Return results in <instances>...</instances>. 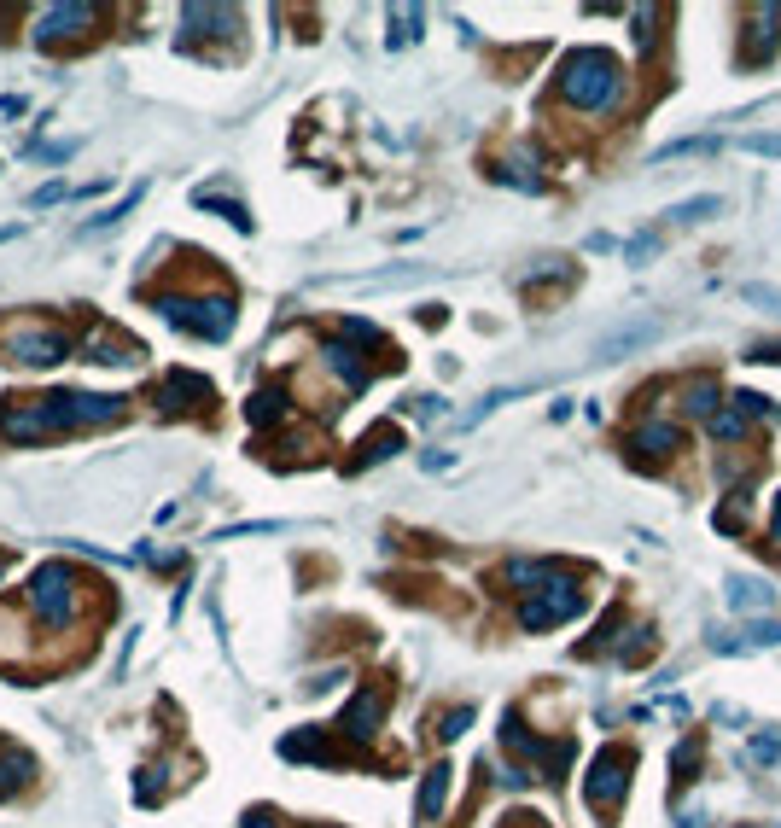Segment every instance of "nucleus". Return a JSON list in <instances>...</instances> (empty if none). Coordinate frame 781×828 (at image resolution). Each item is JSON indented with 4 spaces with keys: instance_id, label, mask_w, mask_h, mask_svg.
I'll return each mask as SVG.
<instances>
[{
    "instance_id": "nucleus-19",
    "label": "nucleus",
    "mask_w": 781,
    "mask_h": 828,
    "mask_svg": "<svg viewBox=\"0 0 781 828\" xmlns=\"http://www.w3.org/2000/svg\"><path fill=\"white\" fill-rule=\"evenodd\" d=\"M321 356H327V368H333V374H339L350 391H362V385H368V362H362V350H356V345L333 339V345L321 350Z\"/></svg>"
},
{
    "instance_id": "nucleus-15",
    "label": "nucleus",
    "mask_w": 781,
    "mask_h": 828,
    "mask_svg": "<svg viewBox=\"0 0 781 828\" xmlns=\"http://www.w3.org/2000/svg\"><path fill=\"white\" fill-rule=\"evenodd\" d=\"M723 595H729L735 613H770V601H776V589L764 584V578H752V572H729L723 578Z\"/></svg>"
},
{
    "instance_id": "nucleus-22",
    "label": "nucleus",
    "mask_w": 781,
    "mask_h": 828,
    "mask_svg": "<svg viewBox=\"0 0 781 828\" xmlns=\"http://www.w3.org/2000/svg\"><path fill=\"white\" fill-rule=\"evenodd\" d=\"M245 420H251V426H274V420H286V391H257V397H251V403H245Z\"/></svg>"
},
{
    "instance_id": "nucleus-28",
    "label": "nucleus",
    "mask_w": 781,
    "mask_h": 828,
    "mask_svg": "<svg viewBox=\"0 0 781 828\" xmlns=\"http://www.w3.org/2000/svg\"><path fill=\"white\" fill-rule=\"evenodd\" d=\"M717 210H723V199H717V193H700V199H682V205H671L665 216H671V222H706V216H717Z\"/></svg>"
},
{
    "instance_id": "nucleus-35",
    "label": "nucleus",
    "mask_w": 781,
    "mask_h": 828,
    "mask_svg": "<svg viewBox=\"0 0 781 828\" xmlns=\"http://www.w3.org/2000/svg\"><path fill=\"white\" fill-rule=\"evenodd\" d=\"M467 729H473V706H455V712H443L438 735H443V741H455V735H467Z\"/></svg>"
},
{
    "instance_id": "nucleus-43",
    "label": "nucleus",
    "mask_w": 781,
    "mask_h": 828,
    "mask_svg": "<svg viewBox=\"0 0 781 828\" xmlns=\"http://www.w3.org/2000/svg\"><path fill=\"white\" fill-rule=\"evenodd\" d=\"M414 414H426V420H432V414H443V397H414Z\"/></svg>"
},
{
    "instance_id": "nucleus-42",
    "label": "nucleus",
    "mask_w": 781,
    "mask_h": 828,
    "mask_svg": "<svg viewBox=\"0 0 781 828\" xmlns=\"http://www.w3.org/2000/svg\"><path fill=\"white\" fill-rule=\"evenodd\" d=\"M245 828H274V811H269V805H257V811H245Z\"/></svg>"
},
{
    "instance_id": "nucleus-39",
    "label": "nucleus",
    "mask_w": 781,
    "mask_h": 828,
    "mask_svg": "<svg viewBox=\"0 0 781 828\" xmlns=\"http://www.w3.org/2000/svg\"><path fill=\"white\" fill-rule=\"evenodd\" d=\"M566 275H572V269H566L560 257H543V263H537V269H531L525 280H566Z\"/></svg>"
},
{
    "instance_id": "nucleus-3",
    "label": "nucleus",
    "mask_w": 781,
    "mask_h": 828,
    "mask_svg": "<svg viewBox=\"0 0 781 828\" xmlns=\"http://www.w3.org/2000/svg\"><path fill=\"white\" fill-rule=\"evenodd\" d=\"M170 327H187V333H204V339H228L234 333V298L216 292V298H152Z\"/></svg>"
},
{
    "instance_id": "nucleus-24",
    "label": "nucleus",
    "mask_w": 781,
    "mask_h": 828,
    "mask_svg": "<svg viewBox=\"0 0 781 828\" xmlns=\"http://www.w3.org/2000/svg\"><path fill=\"white\" fill-rule=\"evenodd\" d=\"M706 426H712L717 444H741V438H747V414L735 409V403H723V409H717L712 420H706Z\"/></svg>"
},
{
    "instance_id": "nucleus-21",
    "label": "nucleus",
    "mask_w": 781,
    "mask_h": 828,
    "mask_svg": "<svg viewBox=\"0 0 781 828\" xmlns=\"http://www.w3.org/2000/svg\"><path fill=\"white\" fill-rule=\"evenodd\" d=\"M140 350L123 339V333H111V327H94L88 333V362H135Z\"/></svg>"
},
{
    "instance_id": "nucleus-1",
    "label": "nucleus",
    "mask_w": 781,
    "mask_h": 828,
    "mask_svg": "<svg viewBox=\"0 0 781 828\" xmlns=\"http://www.w3.org/2000/svg\"><path fill=\"white\" fill-rule=\"evenodd\" d=\"M618 59H612L607 47H578V53H566V65H560V94L583 111H601V105L618 100Z\"/></svg>"
},
{
    "instance_id": "nucleus-2",
    "label": "nucleus",
    "mask_w": 781,
    "mask_h": 828,
    "mask_svg": "<svg viewBox=\"0 0 781 828\" xmlns=\"http://www.w3.org/2000/svg\"><path fill=\"white\" fill-rule=\"evenodd\" d=\"M76 589H82V578L70 572L65 560H47V566L30 578L35 619L47 624V630H70V619H76Z\"/></svg>"
},
{
    "instance_id": "nucleus-30",
    "label": "nucleus",
    "mask_w": 781,
    "mask_h": 828,
    "mask_svg": "<svg viewBox=\"0 0 781 828\" xmlns=\"http://www.w3.org/2000/svg\"><path fill=\"white\" fill-rule=\"evenodd\" d=\"M0 776H6V788H24V782L35 776V759L30 753H6V759H0Z\"/></svg>"
},
{
    "instance_id": "nucleus-12",
    "label": "nucleus",
    "mask_w": 781,
    "mask_h": 828,
    "mask_svg": "<svg viewBox=\"0 0 781 828\" xmlns=\"http://www.w3.org/2000/svg\"><path fill=\"white\" fill-rule=\"evenodd\" d=\"M158 397V409L164 414H181V409H199V403H210V380H199V374H164V385L152 391Z\"/></svg>"
},
{
    "instance_id": "nucleus-9",
    "label": "nucleus",
    "mask_w": 781,
    "mask_h": 828,
    "mask_svg": "<svg viewBox=\"0 0 781 828\" xmlns=\"http://www.w3.org/2000/svg\"><path fill=\"white\" fill-rule=\"evenodd\" d=\"M59 397V414H65V426H111L117 414H123V397H111V391H53Z\"/></svg>"
},
{
    "instance_id": "nucleus-37",
    "label": "nucleus",
    "mask_w": 781,
    "mask_h": 828,
    "mask_svg": "<svg viewBox=\"0 0 781 828\" xmlns=\"http://www.w3.org/2000/svg\"><path fill=\"white\" fill-rule=\"evenodd\" d=\"M741 146L758 158H781V135H741Z\"/></svg>"
},
{
    "instance_id": "nucleus-41",
    "label": "nucleus",
    "mask_w": 781,
    "mask_h": 828,
    "mask_svg": "<svg viewBox=\"0 0 781 828\" xmlns=\"http://www.w3.org/2000/svg\"><path fill=\"white\" fill-rule=\"evenodd\" d=\"M712 718H717V724H747V712H741V706H729V700H723V706H712Z\"/></svg>"
},
{
    "instance_id": "nucleus-44",
    "label": "nucleus",
    "mask_w": 781,
    "mask_h": 828,
    "mask_svg": "<svg viewBox=\"0 0 781 828\" xmlns=\"http://www.w3.org/2000/svg\"><path fill=\"white\" fill-rule=\"evenodd\" d=\"M770 543L781 549V496H776V508H770Z\"/></svg>"
},
{
    "instance_id": "nucleus-4",
    "label": "nucleus",
    "mask_w": 781,
    "mask_h": 828,
    "mask_svg": "<svg viewBox=\"0 0 781 828\" xmlns=\"http://www.w3.org/2000/svg\"><path fill=\"white\" fill-rule=\"evenodd\" d=\"M572 613H583V584L572 572H554L548 584L531 589V601L519 607V624L525 630H548V624H566Z\"/></svg>"
},
{
    "instance_id": "nucleus-33",
    "label": "nucleus",
    "mask_w": 781,
    "mask_h": 828,
    "mask_svg": "<svg viewBox=\"0 0 781 828\" xmlns=\"http://www.w3.org/2000/svg\"><path fill=\"white\" fill-rule=\"evenodd\" d=\"M776 759H781V735L764 729V735H752V741H747V764H776Z\"/></svg>"
},
{
    "instance_id": "nucleus-5",
    "label": "nucleus",
    "mask_w": 781,
    "mask_h": 828,
    "mask_svg": "<svg viewBox=\"0 0 781 828\" xmlns=\"http://www.w3.org/2000/svg\"><path fill=\"white\" fill-rule=\"evenodd\" d=\"M53 432H70L65 414H59V397H18L12 409H0V438L6 444H35V438H53Z\"/></svg>"
},
{
    "instance_id": "nucleus-20",
    "label": "nucleus",
    "mask_w": 781,
    "mask_h": 828,
    "mask_svg": "<svg viewBox=\"0 0 781 828\" xmlns=\"http://www.w3.org/2000/svg\"><path fill=\"white\" fill-rule=\"evenodd\" d=\"M397 449H403V426H391V420H385V426H374V432L362 438V449H356V461H350V467L362 473V467H374V461L397 455Z\"/></svg>"
},
{
    "instance_id": "nucleus-23",
    "label": "nucleus",
    "mask_w": 781,
    "mask_h": 828,
    "mask_svg": "<svg viewBox=\"0 0 781 828\" xmlns=\"http://www.w3.org/2000/svg\"><path fill=\"white\" fill-rule=\"evenodd\" d=\"M280 753H286V759H321V764L333 759V747H327L315 729H298V735H286V741H280Z\"/></svg>"
},
{
    "instance_id": "nucleus-7",
    "label": "nucleus",
    "mask_w": 781,
    "mask_h": 828,
    "mask_svg": "<svg viewBox=\"0 0 781 828\" xmlns=\"http://www.w3.org/2000/svg\"><path fill=\"white\" fill-rule=\"evenodd\" d=\"M630 770H636V759L624 747H601L595 764H589V776H583V794L595 799V805H618L624 788H630Z\"/></svg>"
},
{
    "instance_id": "nucleus-29",
    "label": "nucleus",
    "mask_w": 781,
    "mask_h": 828,
    "mask_svg": "<svg viewBox=\"0 0 781 828\" xmlns=\"http://www.w3.org/2000/svg\"><path fill=\"white\" fill-rule=\"evenodd\" d=\"M554 572H560V566H543V560H513L508 566V584H548V578H554Z\"/></svg>"
},
{
    "instance_id": "nucleus-11",
    "label": "nucleus",
    "mask_w": 781,
    "mask_h": 828,
    "mask_svg": "<svg viewBox=\"0 0 781 828\" xmlns=\"http://www.w3.org/2000/svg\"><path fill=\"white\" fill-rule=\"evenodd\" d=\"M781 648V619H752L747 630H712V654H758Z\"/></svg>"
},
{
    "instance_id": "nucleus-38",
    "label": "nucleus",
    "mask_w": 781,
    "mask_h": 828,
    "mask_svg": "<svg viewBox=\"0 0 781 828\" xmlns=\"http://www.w3.org/2000/svg\"><path fill=\"white\" fill-rule=\"evenodd\" d=\"M647 257H653V234H636V240H624V263H636V269H642Z\"/></svg>"
},
{
    "instance_id": "nucleus-10",
    "label": "nucleus",
    "mask_w": 781,
    "mask_h": 828,
    "mask_svg": "<svg viewBox=\"0 0 781 828\" xmlns=\"http://www.w3.org/2000/svg\"><path fill=\"white\" fill-rule=\"evenodd\" d=\"M659 333H665V315H636V321H618L607 339L595 345V362H618V356H630V350L653 345Z\"/></svg>"
},
{
    "instance_id": "nucleus-36",
    "label": "nucleus",
    "mask_w": 781,
    "mask_h": 828,
    "mask_svg": "<svg viewBox=\"0 0 781 828\" xmlns=\"http://www.w3.org/2000/svg\"><path fill=\"white\" fill-rule=\"evenodd\" d=\"M140 205V187H129V193H123V199H117V205L105 210V216H94V228H111V222H123V216H129V210Z\"/></svg>"
},
{
    "instance_id": "nucleus-17",
    "label": "nucleus",
    "mask_w": 781,
    "mask_h": 828,
    "mask_svg": "<svg viewBox=\"0 0 781 828\" xmlns=\"http://www.w3.org/2000/svg\"><path fill=\"white\" fill-rule=\"evenodd\" d=\"M443 799H449V764H432V770L420 776V799H414V817H420V823H438Z\"/></svg>"
},
{
    "instance_id": "nucleus-8",
    "label": "nucleus",
    "mask_w": 781,
    "mask_h": 828,
    "mask_svg": "<svg viewBox=\"0 0 781 828\" xmlns=\"http://www.w3.org/2000/svg\"><path fill=\"white\" fill-rule=\"evenodd\" d=\"M100 24V6H82V0H65V6H47L41 18H35V41L47 47V41H76L82 30H94Z\"/></svg>"
},
{
    "instance_id": "nucleus-40",
    "label": "nucleus",
    "mask_w": 781,
    "mask_h": 828,
    "mask_svg": "<svg viewBox=\"0 0 781 828\" xmlns=\"http://www.w3.org/2000/svg\"><path fill=\"white\" fill-rule=\"evenodd\" d=\"M752 362H781V339H758L752 345Z\"/></svg>"
},
{
    "instance_id": "nucleus-26",
    "label": "nucleus",
    "mask_w": 781,
    "mask_h": 828,
    "mask_svg": "<svg viewBox=\"0 0 781 828\" xmlns=\"http://www.w3.org/2000/svg\"><path fill=\"white\" fill-rule=\"evenodd\" d=\"M682 409L712 420V414L723 409V403H717V380H688V391H682Z\"/></svg>"
},
{
    "instance_id": "nucleus-34",
    "label": "nucleus",
    "mask_w": 781,
    "mask_h": 828,
    "mask_svg": "<svg viewBox=\"0 0 781 828\" xmlns=\"http://www.w3.org/2000/svg\"><path fill=\"white\" fill-rule=\"evenodd\" d=\"M735 409L747 414V420H776V403H770V397H758V391H741V397H735Z\"/></svg>"
},
{
    "instance_id": "nucleus-13",
    "label": "nucleus",
    "mask_w": 781,
    "mask_h": 828,
    "mask_svg": "<svg viewBox=\"0 0 781 828\" xmlns=\"http://www.w3.org/2000/svg\"><path fill=\"white\" fill-rule=\"evenodd\" d=\"M379 718H385V694L362 689L356 700H350V706H344L339 729L350 735V741H374V735H379Z\"/></svg>"
},
{
    "instance_id": "nucleus-27",
    "label": "nucleus",
    "mask_w": 781,
    "mask_h": 828,
    "mask_svg": "<svg viewBox=\"0 0 781 828\" xmlns=\"http://www.w3.org/2000/svg\"><path fill=\"white\" fill-rule=\"evenodd\" d=\"M694 770H700V735H682L671 753V782H694Z\"/></svg>"
},
{
    "instance_id": "nucleus-32",
    "label": "nucleus",
    "mask_w": 781,
    "mask_h": 828,
    "mask_svg": "<svg viewBox=\"0 0 781 828\" xmlns=\"http://www.w3.org/2000/svg\"><path fill=\"white\" fill-rule=\"evenodd\" d=\"M630 24H636V47H653V41H659V30H653V24H659V6H636V12H630Z\"/></svg>"
},
{
    "instance_id": "nucleus-31",
    "label": "nucleus",
    "mask_w": 781,
    "mask_h": 828,
    "mask_svg": "<svg viewBox=\"0 0 781 828\" xmlns=\"http://www.w3.org/2000/svg\"><path fill=\"white\" fill-rule=\"evenodd\" d=\"M741 298H747V304H758V310L781 315V286H764V280H747V286H741Z\"/></svg>"
},
{
    "instance_id": "nucleus-14",
    "label": "nucleus",
    "mask_w": 781,
    "mask_h": 828,
    "mask_svg": "<svg viewBox=\"0 0 781 828\" xmlns=\"http://www.w3.org/2000/svg\"><path fill=\"white\" fill-rule=\"evenodd\" d=\"M781 47V6H764L752 12V30H747V47H741V65H758Z\"/></svg>"
},
{
    "instance_id": "nucleus-6",
    "label": "nucleus",
    "mask_w": 781,
    "mask_h": 828,
    "mask_svg": "<svg viewBox=\"0 0 781 828\" xmlns=\"http://www.w3.org/2000/svg\"><path fill=\"white\" fill-rule=\"evenodd\" d=\"M6 356L24 362V368H53L70 356V339L53 327H6Z\"/></svg>"
},
{
    "instance_id": "nucleus-18",
    "label": "nucleus",
    "mask_w": 781,
    "mask_h": 828,
    "mask_svg": "<svg viewBox=\"0 0 781 828\" xmlns=\"http://www.w3.org/2000/svg\"><path fill=\"white\" fill-rule=\"evenodd\" d=\"M181 24L193 35H234L239 30V12L234 6H187L181 12Z\"/></svg>"
},
{
    "instance_id": "nucleus-45",
    "label": "nucleus",
    "mask_w": 781,
    "mask_h": 828,
    "mask_svg": "<svg viewBox=\"0 0 781 828\" xmlns=\"http://www.w3.org/2000/svg\"><path fill=\"white\" fill-rule=\"evenodd\" d=\"M677 828H706V817H700V811H682V817H677Z\"/></svg>"
},
{
    "instance_id": "nucleus-25",
    "label": "nucleus",
    "mask_w": 781,
    "mask_h": 828,
    "mask_svg": "<svg viewBox=\"0 0 781 828\" xmlns=\"http://www.w3.org/2000/svg\"><path fill=\"white\" fill-rule=\"evenodd\" d=\"M747 514H752V496H747V490H735V496H729V502L717 508V531H723V537L747 531Z\"/></svg>"
},
{
    "instance_id": "nucleus-16",
    "label": "nucleus",
    "mask_w": 781,
    "mask_h": 828,
    "mask_svg": "<svg viewBox=\"0 0 781 828\" xmlns=\"http://www.w3.org/2000/svg\"><path fill=\"white\" fill-rule=\"evenodd\" d=\"M682 432L671 426V420H647V426H636L630 432V449L642 455V461H665V455H677Z\"/></svg>"
}]
</instances>
